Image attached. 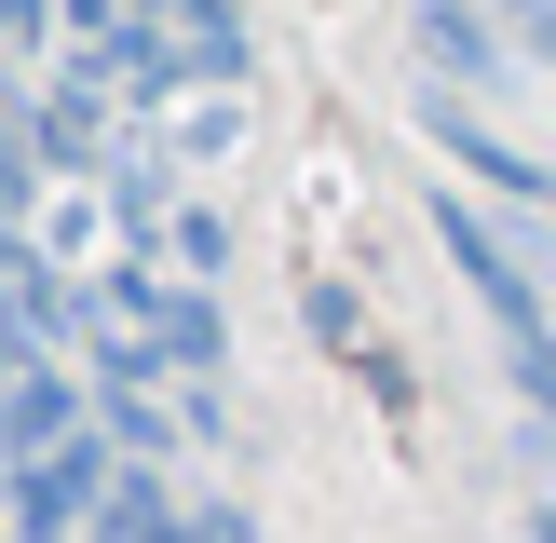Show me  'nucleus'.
<instances>
[{"mask_svg": "<svg viewBox=\"0 0 556 543\" xmlns=\"http://www.w3.org/2000/svg\"><path fill=\"white\" fill-rule=\"evenodd\" d=\"M96 543H204V516L177 503V476H163V462H123V476H109V503H96Z\"/></svg>", "mask_w": 556, "mask_h": 543, "instance_id": "20e7f679", "label": "nucleus"}, {"mask_svg": "<svg viewBox=\"0 0 556 543\" xmlns=\"http://www.w3.org/2000/svg\"><path fill=\"white\" fill-rule=\"evenodd\" d=\"M503 367H516V394H530L543 434H556V340H503Z\"/></svg>", "mask_w": 556, "mask_h": 543, "instance_id": "39448f33", "label": "nucleus"}, {"mask_svg": "<svg viewBox=\"0 0 556 543\" xmlns=\"http://www.w3.org/2000/svg\"><path fill=\"white\" fill-rule=\"evenodd\" d=\"M407 41H421V68L448 81H516V27L503 14H476V0H407Z\"/></svg>", "mask_w": 556, "mask_h": 543, "instance_id": "7ed1b4c3", "label": "nucleus"}, {"mask_svg": "<svg viewBox=\"0 0 556 543\" xmlns=\"http://www.w3.org/2000/svg\"><path fill=\"white\" fill-rule=\"evenodd\" d=\"M434 244L462 258V286H476V313L503 326V340H556V326H543V286H530V258H516V244L476 217V190H434Z\"/></svg>", "mask_w": 556, "mask_h": 543, "instance_id": "f257e3e1", "label": "nucleus"}, {"mask_svg": "<svg viewBox=\"0 0 556 543\" xmlns=\"http://www.w3.org/2000/svg\"><path fill=\"white\" fill-rule=\"evenodd\" d=\"M14 367H41V340H27V326L0 313V394H14Z\"/></svg>", "mask_w": 556, "mask_h": 543, "instance_id": "0eeeda50", "label": "nucleus"}, {"mask_svg": "<svg viewBox=\"0 0 556 543\" xmlns=\"http://www.w3.org/2000/svg\"><path fill=\"white\" fill-rule=\"evenodd\" d=\"M54 27H68V0H0V41H14V54L54 41Z\"/></svg>", "mask_w": 556, "mask_h": 543, "instance_id": "423d86ee", "label": "nucleus"}, {"mask_svg": "<svg viewBox=\"0 0 556 543\" xmlns=\"http://www.w3.org/2000/svg\"><path fill=\"white\" fill-rule=\"evenodd\" d=\"M421 136H434V150H448V163H462L476 190H503V204H543V217H556V163H543V150H516L503 123H476V109H462L448 81L421 96Z\"/></svg>", "mask_w": 556, "mask_h": 543, "instance_id": "f03ea898", "label": "nucleus"}]
</instances>
